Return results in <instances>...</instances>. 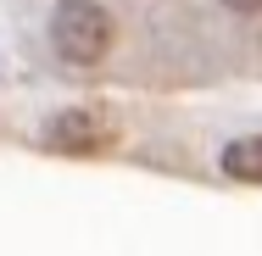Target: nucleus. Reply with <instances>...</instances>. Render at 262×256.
<instances>
[{
  "mask_svg": "<svg viewBox=\"0 0 262 256\" xmlns=\"http://www.w3.org/2000/svg\"><path fill=\"white\" fill-rule=\"evenodd\" d=\"M112 11L101 0H56L51 11V51L67 67H95L112 51Z\"/></svg>",
  "mask_w": 262,
  "mask_h": 256,
  "instance_id": "nucleus-1",
  "label": "nucleus"
},
{
  "mask_svg": "<svg viewBox=\"0 0 262 256\" xmlns=\"http://www.w3.org/2000/svg\"><path fill=\"white\" fill-rule=\"evenodd\" d=\"M39 139H45V151H56V156H101V151L117 145V123H112L106 111H95V106H67V111L45 117Z\"/></svg>",
  "mask_w": 262,
  "mask_h": 256,
  "instance_id": "nucleus-2",
  "label": "nucleus"
},
{
  "mask_svg": "<svg viewBox=\"0 0 262 256\" xmlns=\"http://www.w3.org/2000/svg\"><path fill=\"white\" fill-rule=\"evenodd\" d=\"M217 161H223L229 178H240V184H262V134H246V139L223 145Z\"/></svg>",
  "mask_w": 262,
  "mask_h": 256,
  "instance_id": "nucleus-3",
  "label": "nucleus"
},
{
  "mask_svg": "<svg viewBox=\"0 0 262 256\" xmlns=\"http://www.w3.org/2000/svg\"><path fill=\"white\" fill-rule=\"evenodd\" d=\"M229 11H262V0H223Z\"/></svg>",
  "mask_w": 262,
  "mask_h": 256,
  "instance_id": "nucleus-4",
  "label": "nucleus"
}]
</instances>
